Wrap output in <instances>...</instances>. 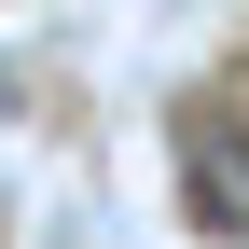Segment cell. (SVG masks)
<instances>
[{"label": "cell", "instance_id": "6da1fadb", "mask_svg": "<svg viewBox=\"0 0 249 249\" xmlns=\"http://www.w3.org/2000/svg\"><path fill=\"white\" fill-rule=\"evenodd\" d=\"M180 208H194L208 249H249V139L235 124H194L180 139Z\"/></svg>", "mask_w": 249, "mask_h": 249}]
</instances>
